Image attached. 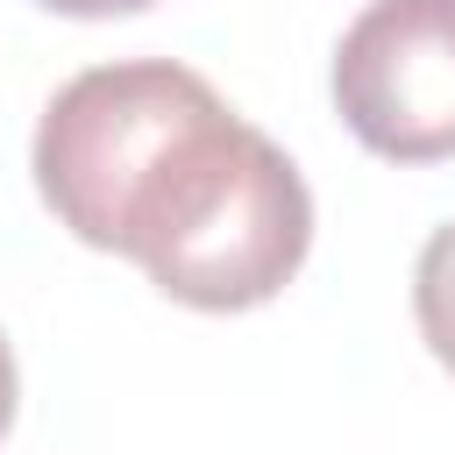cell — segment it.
Returning <instances> with one entry per match:
<instances>
[{"label": "cell", "instance_id": "6da1fadb", "mask_svg": "<svg viewBox=\"0 0 455 455\" xmlns=\"http://www.w3.org/2000/svg\"><path fill=\"white\" fill-rule=\"evenodd\" d=\"M36 192L85 249L135 256L199 313L277 299L313 249L299 164L171 57L78 71L43 107Z\"/></svg>", "mask_w": 455, "mask_h": 455}, {"label": "cell", "instance_id": "7a4b0ae2", "mask_svg": "<svg viewBox=\"0 0 455 455\" xmlns=\"http://www.w3.org/2000/svg\"><path fill=\"white\" fill-rule=\"evenodd\" d=\"M334 114L384 164L455 156V0H370L334 50Z\"/></svg>", "mask_w": 455, "mask_h": 455}, {"label": "cell", "instance_id": "3957f363", "mask_svg": "<svg viewBox=\"0 0 455 455\" xmlns=\"http://www.w3.org/2000/svg\"><path fill=\"white\" fill-rule=\"evenodd\" d=\"M412 313H419V334L441 355V370H455V220L434 228L412 263Z\"/></svg>", "mask_w": 455, "mask_h": 455}, {"label": "cell", "instance_id": "277c9868", "mask_svg": "<svg viewBox=\"0 0 455 455\" xmlns=\"http://www.w3.org/2000/svg\"><path fill=\"white\" fill-rule=\"evenodd\" d=\"M36 7L78 14V21H107V14H142V7H156V0H36Z\"/></svg>", "mask_w": 455, "mask_h": 455}, {"label": "cell", "instance_id": "5b68a950", "mask_svg": "<svg viewBox=\"0 0 455 455\" xmlns=\"http://www.w3.org/2000/svg\"><path fill=\"white\" fill-rule=\"evenodd\" d=\"M14 427V355H7V341H0V434Z\"/></svg>", "mask_w": 455, "mask_h": 455}]
</instances>
